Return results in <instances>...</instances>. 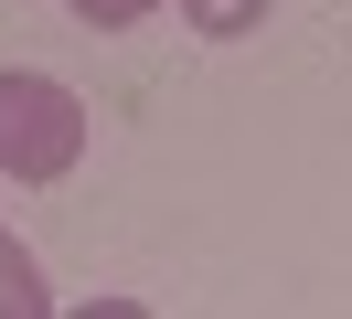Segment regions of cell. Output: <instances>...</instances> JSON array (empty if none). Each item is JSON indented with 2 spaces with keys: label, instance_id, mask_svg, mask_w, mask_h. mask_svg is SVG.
<instances>
[{
  "label": "cell",
  "instance_id": "obj_1",
  "mask_svg": "<svg viewBox=\"0 0 352 319\" xmlns=\"http://www.w3.org/2000/svg\"><path fill=\"white\" fill-rule=\"evenodd\" d=\"M86 160V96L65 75H32V64H0V181H65Z\"/></svg>",
  "mask_w": 352,
  "mask_h": 319
},
{
  "label": "cell",
  "instance_id": "obj_2",
  "mask_svg": "<svg viewBox=\"0 0 352 319\" xmlns=\"http://www.w3.org/2000/svg\"><path fill=\"white\" fill-rule=\"evenodd\" d=\"M54 309V287H43V266H32V245L11 224H0V319H43Z\"/></svg>",
  "mask_w": 352,
  "mask_h": 319
},
{
  "label": "cell",
  "instance_id": "obj_3",
  "mask_svg": "<svg viewBox=\"0 0 352 319\" xmlns=\"http://www.w3.org/2000/svg\"><path fill=\"white\" fill-rule=\"evenodd\" d=\"M182 21L203 43H245V32H267V0H182Z\"/></svg>",
  "mask_w": 352,
  "mask_h": 319
},
{
  "label": "cell",
  "instance_id": "obj_4",
  "mask_svg": "<svg viewBox=\"0 0 352 319\" xmlns=\"http://www.w3.org/2000/svg\"><path fill=\"white\" fill-rule=\"evenodd\" d=\"M75 21H86V32H139V21L150 11H171V0H65Z\"/></svg>",
  "mask_w": 352,
  "mask_h": 319
}]
</instances>
